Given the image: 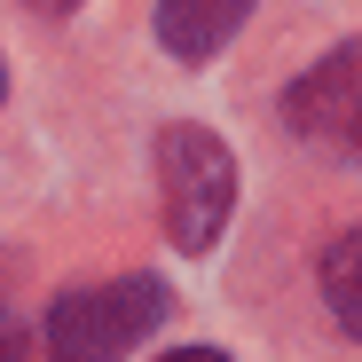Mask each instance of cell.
Returning a JSON list of instances; mask_svg holds the SVG:
<instances>
[{
	"label": "cell",
	"instance_id": "8992f818",
	"mask_svg": "<svg viewBox=\"0 0 362 362\" xmlns=\"http://www.w3.org/2000/svg\"><path fill=\"white\" fill-rule=\"evenodd\" d=\"M0 362H24V323H16V299H8V268H0Z\"/></svg>",
	"mask_w": 362,
	"mask_h": 362
},
{
	"label": "cell",
	"instance_id": "6da1fadb",
	"mask_svg": "<svg viewBox=\"0 0 362 362\" xmlns=\"http://www.w3.org/2000/svg\"><path fill=\"white\" fill-rule=\"evenodd\" d=\"M165 315H173V291L158 276L87 284V291H64L47 308V354L55 362H118V354H134Z\"/></svg>",
	"mask_w": 362,
	"mask_h": 362
},
{
	"label": "cell",
	"instance_id": "52a82bcc",
	"mask_svg": "<svg viewBox=\"0 0 362 362\" xmlns=\"http://www.w3.org/2000/svg\"><path fill=\"white\" fill-rule=\"evenodd\" d=\"M165 362H228V354H213V346H181V354H165Z\"/></svg>",
	"mask_w": 362,
	"mask_h": 362
},
{
	"label": "cell",
	"instance_id": "ba28073f",
	"mask_svg": "<svg viewBox=\"0 0 362 362\" xmlns=\"http://www.w3.org/2000/svg\"><path fill=\"white\" fill-rule=\"evenodd\" d=\"M32 8H79V0H32Z\"/></svg>",
	"mask_w": 362,
	"mask_h": 362
},
{
	"label": "cell",
	"instance_id": "277c9868",
	"mask_svg": "<svg viewBox=\"0 0 362 362\" xmlns=\"http://www.w3.org/2000/svg\"><path fill=\"white\" fill-rule=\"evenodd\" d=\"M245 16H252V0H158V40L181 64H205L245 32Z\"/></svg>",
	"mask_w": 362,
	"mask_h": 362
},
{
	"label": "cell",
	"instance_id": "5b68a950",
	"mask_svg": "<svg viewBox=\"0 0 362 362\" xmlns=\"http://www.w3.org/2000/svg\"><path fill=\"white\" fill-rule=\"evenodd\" d=\"M323 299L346 339H362V228H346L339 245L323 252Z\"/></svg>",
	"mask_w": 362,
	"mask_h": 362
},
{
	"label": "cell",
	"instance_id": "7a4b0ae2",
	"mask_svg": "<svg viewBox=\"0 0 362 362\" xmlns=\"http://www.w3.org/2000/svg\"><path fill=\"white\" fill-rule=\"evenodd\" d=\"M158 181H165V228L181 252H213L236 205V158L213 127H165L158 142Z\"/></svg>",
	"mask_w": 362,
	"mask_h": 362
},
{
	"label": "cell",
	"instance_id": "9c48e42d",
	"mask_svg": "<svg viewBox=\"0 0 362 362\" xmlns=\"http://www.w3.org/2000/svg\"><path fill=\"white\" fill-rule=\"evenodd\" d=\"M0 95H8V71H0Z\"/></svg>",
	"mask_w": 362,
	"mask_h": 362
},
{
	"label": "cell",
	"instance_id": "3957f363",
	"mask_svg": "<svg viewBox=\"0 0 362 362\" xmlns=\"http://www.w3.org/2000/svg\"><path fill=\"white\" fill-rule=\"evenodd\" d=\"M284 127L323 158L362 165V40L331 47L315 71H299L284 87Z\"/></svg>",
	"mask_w": 362,
	"mask_h": 362
}]
</instances>
